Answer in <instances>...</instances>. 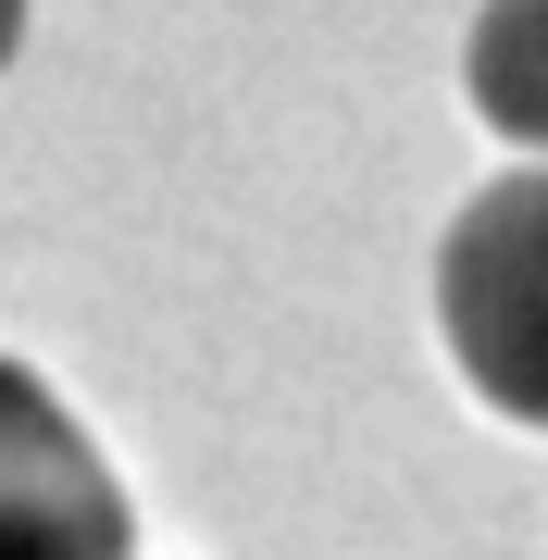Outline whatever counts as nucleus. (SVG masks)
Returning <instances> with one entry per match:
<instances>
[{
    "mask_svg": "<svg viewBox=\"0 0 548 560\" xmlns=\"http://www.w3.org/2000/svg\"><path fill=\"white\" fill-rule=\"evenodd\" d=\"M462 75H474V113H487L499 138L548 150V0H487Z\"/></svg>",
    "mask_w": 548,
    "mask_h": 560,
    "instance_id": "obj_3",
    "label": "nucleus"
},
{
    "mask_svg": "<svg viewBox=\"0 0 548 560\" xmlns=\"http://www.w3.org/2000/svg\"><path fill=\"white\" fill-rule=\"evenodd\" d=\"M436 324L487 411L548 423V162L462 200V224L436 249Z\"/></svg>",
    "mask_w": 548,
    "mask_h": 560,
    "instance_id": "obj_1",
    "label": "nucleus"
},
{
    "mask_svg": "<svg viewBox=\"0 0 548 560\" xmlns=\"http://www.w3.org/2000/svg\"><path fill=\"white\" fill-rule=\"evenodd\" d=\"M25 50V0H0V62H13Z\"/></svg>",
    "mask_w": 548,
    "mask_h": 560,
    "instance_id": "obj_4",
    "label": "nucleus"
},
{
    "mask_svg": "<svg viewBox=\"0 0 548 560\" xmlns=\"http://www.w3.org/2000/svg\"><path fill=\"white\" fill-rule=\"evenodd\" d=\"M125 548L138 523H125L113 460L50 399V374L0 361V560H125Z\"/></svg>",
    "mask_w": 548,
    "mask_h": 560,
    "instance_id": "obj_2",
    "label": "nucleus"
}]
</instances>
